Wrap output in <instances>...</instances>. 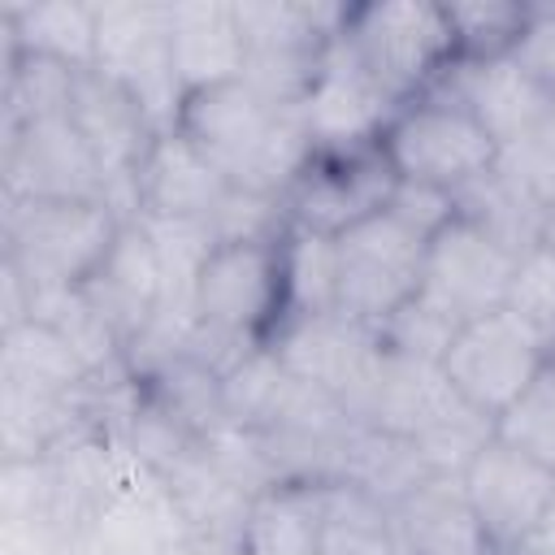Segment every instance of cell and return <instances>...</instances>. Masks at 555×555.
<instances>
[{
	"instance_id": "1",
	"label": "cell",
	"mask_w": 555,
	"mask_h": 555,
	"mask_svg": "<svg viewBox=\"0 0 555 555\" xmlns=\"http://www.w3.org/2000/svg\"><path fill=\"white\" fill-rule=\"evenodd\" d=\"M234 191L282 199L312 156V139L299 108H282L260 95L247 78L186 91L173 117Z\"/></svg>"
},
{
	"instance_id": "2",
	"label": "cell",
	"mask_w": 555,
	"mask_h": 555,
	"mask_svg": "<svg viewBox=\"0 0 555 555\" xmlns=\"http://www.w3.org/2000/svg\"><path fill=\"white\" fill-rule=\"evenodd\" d=\"M126 221L108 199H17L4 204V260L35 299L82 291L113 256Z\"/></svg>"
},
{
	"instance_id": "3",
	"label": "cell",
	"mask_w": 555,
	"mask_h": 555,
	"mask_svg": "<svg viewBox=\"0 0 555 555\" xmlns=\"http://www.w3.org/2000/svg\"><path fill=\"white\" fill-rule=\"evenodd\" d=\"M338 39L399 108L434 95L455 69V35L438 0L347 4Z\"/></svg>"
},
{
	"instance_id": "4",
	"label": "cell",
	"mask_w": 555,
	"mask_h": 555,
	"mask_svg": "<svg viewBox=\"0 0 555 555\" xmlns=\"http://www.w3.org/2000/svg\"><path fill=\"white\" fill-rule=\"evenodd\" d=\"M382 152L399 182L442 195H460L503 160V147L477 121V113L447 91L403 104L382 134Z\"/></svg>"
},
{
	"instance_id": "5",
	"label": "cell",
	"mask_w": 555,
	"mask_h": 555,
	"mask_svg": "<svg viewBox=\"0 0 555 555\" xmlns=\"http://www.w3.org/2000/svg\"><path fill=\"white\" fill-rule=\"evenodd\" d=\"M347 4L304 0H243L238 22L247 35L243 78L282 108H299L312 91L330 48L338 43Z\"/></svg>"
},
{
	"instance_id": "6",
	"label": "cell",
	"mask_w": 555,
	"mask_h": 555,
	"mask_svg": "<svg viewBox=\"0 0 555 555\" xmlns=\"http://www.w3.org/2000/svg\"><path fill=\"white\" fill-rule=\"evenodd\" d=\"M429 234L382 208L334 238L338 251V312L382 330L399 308L421 295Z\"/></svg>"
},
{
	"instance_id": "7",
	"label": "cell",
	"mask_w": 555,
	"mask_h": 555,
	"mask_svg": "<svg viewBox=\"0 0 555 555\" xmlns=\"http://www.w3.org/2000/svg\"><path fill=\"white\" fill-rule=\"evenodd\" d=\"M551 347L507 308H494L486 317L464 321L442 360L438 373L442 382L486 421H499V412L529 386V377L542 369Z\"/></svg>"
},
{
	"instance_id": "8",
	"label": "cell",
	"mask_w": 555,
	"mask_h": 555,
	"mask_svg": "<svg viewBox=\"0 0 555 555\" xmlns=\"http://www.w3.org/2000/svg\"><path fill=\"white\" fill-rule=\"evenodd\" d=\"M395 186H399V178H395L382 143L330 147V152L308 156V165L282 195V208H286L291 225L338 238L343 230L382 212L390 204Z\"/></svg>"
},
{
	"instance_id": "9",
	"label": "cell",
	"mask_w": 555,
	"mask_h": 555,
	"mask_svg": "<svg viewBox=\"0 0 555 555\" xmlns=\"http://www.w3.org/2000/svg\"><path fill=\"white\" fill-rule=\"evenodd\" d=\"M69 121L78 126L91 156L100 160L108 199L126 217H134V173L160 134V121L152 117V108L121 78L91 65V69H78V78H74Z\"/></svg>"
},
{
	"instance_id": "10",
	"label": "cell",
	"mask_w": 555,
	"mask_h": 555,
	"mask_svg": "<svg viewBox=\"0 0 555 555\" xmlns=\"http://www.w3.org/2000/svg\"><path fill=\"white\" fill-rule=\"evenodd\" d=\"M95 69L121 78L152 108L160 130H169L182 104L173 48H169V4H152V0L95 4Z\"/></svg>"
},
{
	"instance_id": "11",
	"label": "cell",
	"mask_w": 555,
	"mask_h": 555,
	"mask_svg": "<svg viewBox=\"0 0 555 555\" xmlns=\"http://www.w3.org/2000/svg\"><path fill=\"white\" fill-rule=\"evenodd\" d=\"M269 347L304 386L330 395L347 416H360V403L382 360L377 330L343 312H317V317L286 321Z\"/></svg>"
},
{
	"instance_id": "12",
	"label": "cell",
	"mask_w": 555,
	"mask_h": 555,
	"mask_svg": "<svg viewBox=\"0 0 555 555\" xmlns=\"http://www.w3.org/2000/svg\"><path fill=\"white\" fill-rule=\"evenodd\" d=\"M520 251L481 230L473 217L455 208V217L425 247V282L421 295L451 312L460 325L503 308Z\"/></svg>"
},
{
	"instance_id": "13",
	"label": "cell",
	"mask_w": 555,
	"mask_h": 555,
	"mask_svg": "<svg viewBox=\"0 0 555 555\" xmlns=\"http://www.w3.org/2000/svg\"><path fill=\"white\" fill-rule=\"evenodd\" d=\"M0 173H4V204H17V199H108L104 169L91 156L78 126L69 121V113L4 130Z\"/></svg>"
},
{
	"instance_id": "14",
	"label": "cell",
	"mask_w": 555,
	"mask_h": 555,
	"mask_svg": "<svg viewBox=\"0 0 555 555\" xmlns=\"http://www.w3.org/2000/svg\"><path fill=\"white\" fill-rule=\"evenodd\" d=\"M464 499L481 516V525L494 533V542L512 555L529 529L542 520V512L555 503V473L538 464L533 455L516 451L499 434H490L477 455L460 473Z\"/></svg>"
},
{
	"instance_id": "15",
	"label": "cell",
	"mask_w": 555,
	"mask_h": 555,
	"mask_svg": "<svg viewBox=\"0 0 555 555\" xmlns=\"http://www.w3.org/2000/svg\"><path fill=\"white\" fill-rule=\"evenodd\" d=\"M312 152H330V147H364V143H382L386 126L395 121L399 104L351 61V52L343 48V39L330 48L312 91L299 104Z\"/></svg>"
},
{
	"instance_id": "16",
	"label": "cell",
	"mask_w": 555,
	"mask_h": 555,
	"mask_svg": "<svg viewBox=\"0 0 555 555\" xmlns=\"http://www.w3.org/2000/svg\"><path fill=\"white\" fill-rule=\"evenodd\" d=\"M230 195L234 186L221 178V169L173 126L156 134L134 173V217L204 221L212 230V217Z\"/></svg>"
},
{
	"instance_id": "17",
	"label": "cell",
	"mask_w": 555,
	"mask_h": 555,
	"mask_svg": "<svg viewBox=\"0 0 555 555\" xmlns=\"http://www.w3.org/2000/svg\"><path fill=\"white\" fill-rule=\"evenodd\" d=\"M91 295V304L113 321V330L126 338V351L130 343L160 317L169 312V295H165V273H160V260H156V247L143 230L139 217L126 221L113 256L104 260V269L82 286Z\"/></svg>"
},
{
	"instance_id": "18",
	"label": "cell",
	"mask_w": 555,
	"mask_h": 555,
	"mask_svg": "<svg viewBox=\"0 0 555 555\" xmlns=\"http://www.w3.org/2000/svg\"><path fill=\"white\" fill-rule=\"evenodd\" d=\"M169 48L182 95L243 78L247 69V35L238 22V4L221 0H178L169 4Z\"/></svg>"
},
{
	"instance_id": "19",
	"label": "cell",
	"mask_w": 555,
	"mask_h": 555,
	"mask_svg": "<svg viewBox=\"0 0 555 555\" xmlns=\"http://www.w3.org/2000/svg\"><path fill=\"white\" fill-rule=\"evenodd\" d=\"M447 95H455L460 104H468L477 113V121L494 134V143L503 152L520 147L529 134H538L546 126V117L555 113V100L533 87L516 61H490V65H455L451 78L438 87Z\"/></svg>"
},
{
	"instance_id": "20",
	"label": "cell",
	"mask_w": 555,
	"mask_h": 555,
	"mask_svg": "<svg viewBox=\"0 0 555 555\" xmlns=\"http://www.w3.org/2000/svg\"><path fill=\"white\" fill-rule=\"evenodd\" d=\"M408 555H507L464 499L460 477H425L395 499Z\"/></svg>"
},
{
	"instance_id": "21",
	"label": "cell",
	"mask_w": 555,
	"mask_h": 555,
	"mask_svg": "<svg viewBox=\"0 0 555 555\" xmlns=\"http://www.w3.org/2000/svg\"><path fill=\"white\" fill-rule=\"evenodd\" d=\"M325 481L278 477L247 499L238 555H317L321 551Z\"/></svg>"
},
{
	"instance_id": "22",
	"label": "cell",
	"mask_w": 555,
	"mask_h": 555,
	"mask_svg": "<svg viewBox=\"0 0 555 555\" xmlns=\"http://www.w3.org/2000/svg\"><path fill=\"white\" fill-rule=\"evenodd\" d=\"M304 395V382L278 360L273 347H251L221 373V412L230 429L269 434Z\"/></svg>"
},
{
	"instance_id": "23",
	"label": "cell",
	"mask_w": 555,
	"mask_h": 555,
	"mask_svg": "<svg viewBox=\"0 0 555 555\" xmlns=\"http://www.w3.org/2000/svg\"><path fill=\"white\" fill-rule=\"evenodd\" d=\"M317 555H408L395 503L347 477H330Z\"/></svg>"
},
{
	"instance_id": "24",
	"label": "cell",
	"mask_w": 555,
	"mask_h": 555,
	"mask_svg": "<svg viewBox=\"0 0 555 555\" xmlns=\"http://www.w3.org/2000/svg\"><path fill=\"white\" fill-rule=\"evenodd\" d=\"M4 52H35L74 69L95 65V4H0Z\"/></svg>"
},
{
	"instance_id": "25",
	"label": "cell",
	"mask_w": 555,
	"mask_h": 555,
	"mask_svg": "<svg viewBox=\"0 0 555 555\" xmlns=\"http://www.w3.org/2000/svg\"><path fill=\"white\" fill-rule=\"evenodd\" d=\"M0 377H17L56 395H87L95 386V373L82 364L69 338L43 317L0 330Z\"/></svg>"
},
{
	"instance_id": "26",
	"label": "cell",
	"mask_w": 555,
	"mask_h": 555,
	"mask_svg": "<svg viewBox=\"0 0 555 555\" xmlns=\"http://www.w3.org/2000/svg\"><path fill=\"white\" fill-rule=\"evenodd\" d=\"M282 273H286V321L338 312V251L330 234L286 225Z\"/></svg>"
},
{
	"instance_id": "27",
	"label": "cell",
	"mask_w": 555,
	"mask_h": 555,
	"mask_svg": "<svg viewBox=\"0 0 555 555\" xmlns=\"http://www.w3.org/2000/svg\"><path fill=\"white\" fill-rule=\"evenodd\" d=\"M447 22L455 35V65L507 61L529 26L525 0H451Z\"/></svg>"
},
{
	"instance_id": "28",
	"label": "cell",
	"mask_w": 555,
	"mask_h": 555,
	"mask_svg": "<svg viewBox=\"0 0 555 555\" xmlns=\"http://www.w3.org/2000/svg\"><path fill=\"white\" fill-rule=\"evenodd\" d=\"M74 78V65L35 52H4V130L69 113Z\"/></svg>"
},
{
	"instance_id": "29",
	"label": "cell",
	"mask_w": 555,
	"mask_h": 555,
	"mask_svg": "<svg viewBox=\"0 0 555 555\" xmlns=\"http://www.w3.org/2000/svg\"><path fill=\"white\" fill-rule=\"evenodd\" d=\"M494 434L555 473V351L542 360L529 386L499 412Z\"/></svg>"
},
{
	"instance_id": "30",
	"label": "cell",
	"mask_w": 555,
	"mask_h": 555,
	"mask_svg": "<svg viewBox=\"0 0 555 555\" xmlns=\"http://www.w3.org/2000/svg\"><path fill=\"white\" fill-rule=\"evenodd\" d=\"M503 308L516 312L555 351V251H546L542 243L520 251Z\"/></svg>"
},
{
	"instance_id": "31",
	"label": "cell",
	"mask_w": 555,
	"mask_h": 555,
	"mask_svg": "<svg viewBox=\"0 0 555 555\" xmlns=\"http://www.w3.org/2000/svg\"><path fill=\"white\" fill-rule=\"evenodd\" d=\"M503 169L529 191V199L551 212L555 208V113L546 117V126L538 134H529L520 147L503 152Z\"/></svg>"
},
{
	"instance_id": "32",
	"label": "cell",
	"mask_w": 555,
	"mask_h": 555,
	"mask_svg": "<svg viewBox=\"0 0 555 555\" xmlns=\"http://www.w3.org/2000/svg\"><path fill=\"white\" fill-rule=\"evenodd\" d=\"M516 69L555 100V4H529V26L512 52Z\"/></svg>"
},
{
	"instance_id": "33",
	"label": "cell",
	"mask_w": 555,
	"mask_h": 555,
	"mask_svg": "<svg viewBox=\"0 0 555 555\" xmlns=\"http://www.w3.org/2000/svg\"><path fill=\"white\" fill-rule=\"evenodd\" d=\"M512 555H555V503L542 512V520L529 529V538Z\"/></svg>"
},
{
	"instance_id": "34",
	"label": "cell",
	"mask_w": 555,
	"mask_h": 555,
	"mask_svg": "<svg viewBox=\"0 0 555 555\" xmlns=\"http://www.w3.org/2000/svg\"><path fill=\"white\" fill-rule=\"evenodd\" d=\"M538 243H542L546 251H555V208H551V212H542V230H538Z\"/></svg>"
}]
</instances>
